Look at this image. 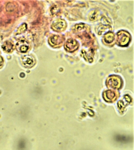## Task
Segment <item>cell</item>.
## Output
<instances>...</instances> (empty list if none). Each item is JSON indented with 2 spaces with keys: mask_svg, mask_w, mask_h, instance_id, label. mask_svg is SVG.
Wrapping results in <instances>:
<instances>
[{
  "mask_svg": "<svg viewBox=\"0 0 134 150\" xmlns=\"http://www.w3.org/2000/svg\"><path fill=\"white\" fill-rule=\"evenodd\" d=\"M23 62L27 67H31L34 64V60L31 56H24L23 59Z\"/></svg>",
  "mask_w": 134,
  "mask_h": 150,
  "instance_id": "7a4b0ae2",
  "label": "cell"
},
{
  "mask_svg": "<svg viewBox=\"0 0 134 150\" xmlns=\"http://www.w3.org/2000/svg\"><path fill=\"white\" fill-rule=\"evenodd\" d=\"M16 48L19 51L25 53L27 52L29 48L27 42L24 41H21L16 44Z\"/></svg>",
  "mask_w": 134,
  "mask_h": 150,
  "instance_id": "6da1fadb",
  "label": "cell"
},
{
  "mask_svg": "<svg viewBox=\"0 0 134 150\" xmlns=\"http://www.w3.org/2000/svg\"><path fill=\"white\" fill-rule=\"evenodd\" d=\"M13 45L10 42H6L2 46V48L4 51L7 52H10L13 49Z\"/></svg>",
  "mask_w": 134,
  "mask_h": 150,
  "instance_id": "3957f363",
  "label": "cell"
},
{
  "mask_svg": "<svg viewBox=\"0 0 134 150\" xmlns=\"http://www.w3.org/2000/svg\"><path fill=\"white\" fill-rule=\"evenodd\" d=\"M3 57L0 56V66H1L3 64Z\"/></svg>",
  "mask_w": 134,
  "mask_h": 150,
  "instance_id": "277c9868",
  "label": "cell"
}]
</instances>
